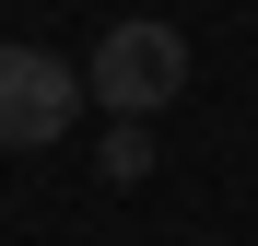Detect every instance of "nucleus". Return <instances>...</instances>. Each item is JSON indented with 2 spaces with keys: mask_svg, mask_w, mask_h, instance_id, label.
I'll return each mask as SVG.
<instances>
[{
  "mask_svg": "<svg viewBox=\"0 0 258 246\" xmlns=\"http://www.w3.org/2000/svg\"><path fill=\"white\" fill-rule=\"evenodd\" d=\"M82 94H94L106 117H141V129H153V106L188 94V35L153 24V12H117L94 35V59H82Z\"/></svg>",
  "mask_w": 258,
  "mask_h": 246,
  "instance_id": "1",
  "label": "nucleus"
},
{
  "mask_svg": "<svg viewBox=\"0 0 258 246\" xmlns=\"http://www.w3.org/2000/svg\"><path fill=\"white\" fill-rule=\"evenodd\" d=\"M82 106H94V94H82L71 59H47V47H0V152H47V141H71Z\"/></svg>",
  "mask_w": 258,
  "mask_h": 246,
  "instance_id": "2",
  "label": "nucleus"
},
{
  "mask_svg": "<svg viewBox=\"0 0 258 246\" xmlns=\"http://www.w3.org/2000/svg\"><path fill=\"white\" fill-rule=\"evenodd\" d=\"M106 176H117V188L153 176V129H141V117H117V129H106Z\"/></svg>",
  "mask_w": 258,
  "mask_h": 246,
  "instance_id": "3",
  "label": "nucleus"
}]
</instances>
